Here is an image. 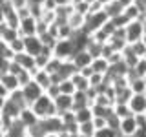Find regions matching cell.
<instances>
[{
	"label": "cell",
	"mask_w": 146,
	"mask_h": 137,
	"mask_svg": "<svg viewBox=\"0 0 146 137\" xmlns=\"http://www.w3.org/2000/svg\"><path fill=\"white\" fill-rule=\"evenodd\" d=\"M70 61L75 64L79 70H82V68H86V66H91V62H93V55H91L88 49H77Z\"/></svg>",
	"instance_id": "9"
},
{
	"label": "cell",
	"mask_w": 146,
	"mask_h": 137,
	"mask_svg": "<svg viewBox=\"0 0 146 137\" xmlns=\"http://www.w3.org/2000/svg\"><path fill=\"white\" fill-rule=\"evenodd\" d=\"M33 80H35L38 86H42V90H44V91L53 84V82H51V73L46 71V70H38V68H36V70L33 71Z\"/></svg>",
	"instance_id": "16"
},
{
	"label": "cell",
	"mask_w": 146,
	"mask_h": 137,
	"mask_svg": "<svg viewBox=\"0 0 146 137\" xmlns=\"http://www.w3.org/2000/svg\"><path fill=\"white\" fill-rule=\"evenodd\" d=\"M31 110L38 115V119H46V117H51V115H58L57 108H55V100L49 97L48 93L44 91V95H40L38 99L31 104Z\"/></svg>",
	"instance_id": "1"
},
{
	"label": "cell",
	"mask_w": 146,
	"mask_h": 137,
	"mask_svg": "<svg viewBox=\"0 0 146 137\" xmlns=\"http://www.w3.org/2000/svg\"><path fill=\"white\" fill-rule=\"evenodd\" d=\"M110 61L106 57H95L93 59V62H91V68H93V71L95 73H102V75H106L108 70H110Z\"/></svg>",
	"instance_id": "22"
},
{
	"label": "cell",
	"mask_w": 146,
	"mask_h": 137,
	"mask_svg": "<svg viewBox=\"0 0 146 137\" xmlns=\"http://www.w3.org/2000/svg\"><path fill=\"white\" fill-rule=\"evenodd\" d=\"M0 95H4V97H7V95H9V91L6 90V86L2 84V80H0Z\"/></svg>",
	"instance_id": "40"
},
{
	"label": "cell",
	"mask_w": 146,
	"mask_h": 137,
	"mask_svg": "<svg viewBox=\"0 0 146 137\" xmlns=\"http://www.w3.org/2000/svg\"><path fill=\"white\" fill-rule=\"evenodd\" d=\"M143 115H144V121H146V113H143Z\"/></svg>",
	"instance_id": "51"
},
{
	"label": "cell",
	"mask_w": 146,
	"mask_h": 137,
	"mask_svg": "<svg viewBox=\"0 0 146 137\" xmlns=\"http://www.w3.org/2000/svg\"><path fill=\"white\" fill-rule=\"evenodd\" d=\"M119 2H121L124 7H128V6H131V4H133V0H119Z\"/></svg>",
	"instance_id": "45"
},
{
	"label": "cell",
	"mask_w": 146,
	"mask_h": 137,
	"mask_svg": "<svg viewBox=\"0 0 146 137\" xmlns=\"http://www.w3.org/2000/svg\"><path fill=\"white\" fill-rule=\"evenodd\" d=\"M113 112H115L121 119L133 115V113H131V110H130V106H128V102H115V104H113Z\"/></svg>",
	"instance_id": "28"
},
{
	"label": "cell",
	"mask_w": 146,
	"mask_h": 137,
	"mask_svg": "<svg viewBox=\"0 0 146 137\" xmlns=\"http://www.w3.org/2000/svg\"><path fill=\"white\" fill-rule=\"evenodd\" d=\"M95 132H97V128H95L93 121L80 122V124H79V135L80 137H95Z\"/></svg>",
	"instance_id": "26"
},
{
	"label": "cell",
	"mask_w": 146,
	"mask_h": 137,
	"mask_svg": "<svg viewBox=\"0 0 146 137\" xmlns=\"http://www.w3.org/2000/svg\"><path fill=\"white\" fill-rule=\"evenodd\" d=\"M79 71H80V73H82L84 77H88V79H90V77H91V75L95 73V71H93V68H91V66H86V68H82V70H79Z\"/></svg>",
	"instance_id": "38"
},
{
	"label": "cell",
	"mask_w": 146,
	"mask_h": 137,
	"mask_svg": "<svg viewBox=\"0 0 146 137\" xmlns=\"http://www.w3.org/2000/svg\"><path fill=\"white\" fill-rule=\"evenodd\" d=\"M40 126H42L44 134H62L64 132V122L60 115H51V117H46L40 119Z\"/></svg>",
	"instance_id": "5"
},
{
	"label": "cell",
	"mask_w": 146,
	"mask_h": 137,
	"mask_svg": "<svg viewBox=\"0 0 146 137\" xmlns=\"http://www.w3.org/2000/svg\"><path fill=\"white\" fill-rule=\"evenodd\" d=\"M71 80H73V84H75L77 91H88L90 90V79H88V77H84L80 71H77L75 75L71 77Z\"/></svg>",
	"instance_id": "24"
},
{
	"label": "cell",
	"mask_w": 146,
	"mask_h": 137,
	"mask_svg": "<svg viewBox=\"0 0 146 137\" xmlns=\"http://www.w3.org/2000/svg\"><path fill=\"white\" fill-rule=\"evenodd\" d=\"M121 137H135V135H121Z\"/></svg>",
	"instance_id": "49"
},
{
	"label": "cell",
	"mask_w": 146,
	"mask_h": 137,
	"mask_svg": "<svg viewBox=\"0 0 146 137\" xmlns=\"http://www.w3.org/2000/svg\"><path fill=\"white\" fill-rule=\"evenodd\" d=\"M75 51H77V48H75V44H73L71 39L57 40V44H55V48H53V55L58 57V59H62V61H70Z\"/></svg>",
	"instance_id": "3"
},
{
	"label": "cell",
	"mask_w": 146,
	"mask_h": 137,
	"mask_svg": "<svg viewBox=\"0 0 146 137\" xmlns=\"http://www.w3.org/2000/svg\"><path fill=\"white\" fill-rule=\"evenodd\" d=\"M9 4H11L15 9H20V7H26L27 6V0H9Z\"/></svg>",
	"instance_id": "37"
},
{
	"label": "cell",
	"mask_w": 146,
	"mask_h": 137,
	"mask_svg": "<svg viewBox=\"0 0 146 137\" xmlns=\"http://www.w3.org/2000/svg\"><path fill=\"white\" fill-rule=\"evenodd\" d=\"M4 130H6V121H4L2 112H0V132H4Z\"/></svg>",
	"instance_id": "41"
},
{
	"label": "cell",
	"mask_w": 146,
	"mask_h": 137,
	"mask_svg": "<svg viewBox=\"0 0 146 137\" xmlns=\"http://www.w3.org/2000/svg\"><path fill=\"white\" fill-rule=\"evenodd\" d=\"M57 2V6H68V4H71V0H55Z\"/></svg>",
	"instance_id": "43"
},
{
	"label": "cell",
	"mask_w": 146,
	"mask_h": 137,
	"mask_svg": "<svg viewBox=\"0 0 146 137\" xmlns=\"http://www.w3.org/2000/svg\"><path fill=\"white\" fill-rule=\"evenodd\" d=\"M26 137H29V135H26Z\"/></svg>",
	"instance_id": "53"
},
{
	"label": "cell",
	"mask_w": 146,
	"mask_h": 137,
	"mask_svg": "<svg viewBox=\"0 0 146 137\" xmlns=\"http://www.w3.org/2000/svg\"><path fill=\"white\" fill-rule=\"evenodd\" d=\"M22 93H24V97L27 100V104H33L36 99L40 97V95H44V90H42V86H38L35 80H29L27 84L22 86Z\"/></svg>",
	"instance_id": "6"
},
{
	"label": "cell",
	"mask_w": 146,
	"mask_h": 137,
	"mask_svg": "<svg viewBox=\"0 0 146 137\" xmlns=\"http://www.w3.org/2000/svg\"><path fill=\"white\" fill-rule=\"evenodd\" d=\"M128 75H135V77H146V59L141 57L139 61H137V64L133 68L130 70V73Z\"/></svg>",
	"instance_id": "27"
},
{
	"label": "cell",
	"mask_w": 146,
	"mask_h": 137,
	"mask_svg": "<svg viewBox=\"0 0 146 137\" xmlns=\"http://www.w3.org/2000/svg\"><path fill=\"white\" fill-rule=\"evenodd\" d=\"M36 26H38V18H35L33 15L26 17L20 20V27H18V31H20L22 37H29V35H36Z\"/></svg>",
	"instance_id": "10"
},
{
	"label": "cell",
	"mask_w": 146,
	"mask_h": 137,
	"mask_svg": "<svg viewBox=\"0 0 146 137\" xmlns=\"http://www.w3.org/2000/svg\"><path fill=\"white\" fill-rule=\"evenodd\" d=\"M79 2H82V0H71V4L75 6V4H79Z\"/></svg>",
	"instance_id": "48"
},
{
	"label": "cell",
	"mask_w": 146,
	"mask_h": 137,
	"mask_svg": "<svg viewBox=\"0 0 146 137\" xmlns=\"http://www.w3.org/2000/svg\"><path fill=\"white\" fill-rule=\"evenodd\" d=\"M26 135H27V128L22 124L18 119H15V121L6 128V132H4V137H26Z\"/></svg>",
	"instance_id": "14"
},
{
	"label": "cell",
	"mask_w": 146,
	"mask_h": 137,
	"mask_svg": "<svg viewBox=\"0 0 146 137\" xmlns=\"http://www.w3.org/2000/svg\"><path fill=\"white\" fill-rule=\"evenodd\" d=\"M46 93L49 95L51 99H57L58 95H60V90H58V84H51L48 90H46Z\"/></svg>",
	"instance_id": "35"
},
{
	"label": "cell",
	"mask_w": 146,
	"mask_h": 137,
	"mask_svg": "<svg viewBox=\"0 0 146 137\" xmlns=\"http://www.w3.org/2000/svg\"><path fill=\"white\" fill-rule=\"evenodd\" d=\"M104 11L108 13L110 18H115L119 15H122V11H124V6H122L119 0H111V2H108L106 6H104Z\"/></svg>",
	"instance_id": "23"
},
{
	"label": "cell",
	"mask_w": 146,
	"mask_h": 137,
	"mask_svg": "<svg viewBox=\"0 0 146 137\" xmlns=\"http://www.w3.org/2000/svg\"><path fill=\"white\" fill-rule=\"evenodd\" d=\"M0 80H2V84L6 86V90L9 91V93L20 88L18 77H17V75H13V73H4V75H0Z\"/></svg>",
	"instance_id": "20"
},
{
	"label": "cell",
	"mask_w": 146,
	"mask_h": 137,
	"mask_svg": "<svg viewBox=\"0 0 146 137\" xmlns=\"http://www.w3.org/2000/svg\"><path fill=\"white\" fill-rule=\"evenodd\" d=\"M20 112H22V108L18 106V104H15L11 99L7 97V100H6V106H4V110H2L4 117H6V119H11V121H15V119H18Z\"/></svg>",
	"instance_id": "19"
},
{
	"label": "cell",
	"mask_w": 146,
	"mask_h": 137,
	"mask_svg": "<svg viewBox=\"0 0 146 137\" xmlns=\"http://www.w3.org/2000/svg\"><path fill=\"white\" fill-rule=\"evenodd\" d=\"M124 33H126L128 44H133V42H137V40H143V35H144V24H143V20H131V22H128V26L124 27Z\"/></svg>",
	"instance_id": "4"
},
{
	"label": "cell",
	"mask_w": 146,
	"mask_h": 137,
	"mask_svg": "<svg viewBox=\"0 0 146 137\" xmlns=\"http://www.w3.org/2000/svg\"><path fill=\"white\" fill-rule=\"evenodd\" d=\"M137 128H139V122H137V117L135 115L121 119V126H119L121 135H135Z\"/></svg>",
	"instance_id": "13"
},
{
	"label": "cell",
	"mask_w": 146,
	"mask_h": 137,
	"mask_svg": "<svg viewBox=\"0 0 146 137\" xmlns=\"http://www.w3.org/2000/svg\"><path fill=\"white\" fill-rule=\"evenodd\" d=\"M93 124H95L97 130H100V128L108 126V119L106 117H93Z\"/></svg>",
	"instance_id": "36"
},
{
	"label": "cell",
	"mask_w": 146,
	"mask_h": 137,
	"mask_svg": "<svg viewBox=\"0 0 146 137\" xmlns=\"http://www.w3.org/2000/svg\"><path fill=\"white\" fill-rule=\"evenodd\" d=\"M6 100H7V97H4V95H0V112L4 110V106H6Z\"/></svg>",
	"instance_id": "42"
},
{
	"label": "cell",
	"mask_w": 146,
	"mask_h": 137,
	"mask_svg": "<svg viewBox=\"0 0 146 137\" xmlns=\"http://www.w3.org/2000/svg\"><path fill=\"white\" fill-rule=\"evenodd\" d=\"M44 49V44L42 40H40L38 35H29V37H24V51L36 57L40 51Z\"/></svg>",
	"instance_id": "7"
},
{
	"label": "cell",
	"mask_w": 146,
	"mask_h": 137,
	"mask_svg": "<svg viewBox=\"0 0 146 137\" xmlns=\"http://www.w3.org/2000/svg\"><path fill=\"white\" fill-rule=\"evenodd\" d=\"M133 4H135V6H137V7H139L141 11H143L144 15H146V0H133Z\"/></svg>",
	"instance_id": "39"
},
{
	"label": "cell",
	"mask_w": 146,
	"mask_h": 137,
	"mask_svg": "<svg viewBox=\"0 0 146 137\" xmlns=\"http://www.w3.org/2000/svg\"><path fill=\"white\" fill-rule=\"evenodd\" d=\"M13 59H15V61L20 64L22 68H24V70H29V71H35L36 70V62H35V57H33V55L22 51V53H17Z\"/></svg>",
	"instance_id": "15"
},
{
	"label": "cell",
	"mask_w": 146,
	"mask_h": 137,
	"mask_svg": "<svg viewBox=\"0 0 146 137\" xmlns=\"http://www.w3.org/2000/svg\"><path fill=\"white\" fill-rule=\"evenodd\" d=\"M6 22V13H4V7H0V24Z\"/></svg>",
	"instance_id": "44"
},
{
	"label": "cell",
	"mask_w": 146,
	"mask_h": 137,
	"mask_svg": "<svg viewBox=\"0 0 146 137\" xmlns=\"http://www.w3.org/2000/svg\"><path fill=\"white\" fill-rule=\"evenodd\" d=\"M144 59H146V51H144Z\"/></svg>",
	"instance_id": "52"
},
{
	"label": "cell",
	"mask_w": 146,
	"mask_h": 137,
	"mask_svg": "<svg viewBox=\"0 0 146 137\" xmlns=\"http://www.w3.org/2000/svg\"><path fill=\"white\" fill-rule=\"evenodd\" d=\"M18 121H20L22 124H24L27 130H29V128H33V126L38 124L40 119H38V115H36L33 110H31V106H26V108L20 112V115H18Z\"/></svg>",
	"instance_id": "11"
},
{
	"label": "cell",
	"mask_w": 146,
	"mask_h": 137,
	"mask_svg": "<svg viewBox=\"0 0 146 137\" xmlns=\"http://www.w3.org/2000/svg\"><path fill=\"white\" fill-rule=\"evenodd\" d=\"M55 100V108H57V113L62 115L66 112H71L73 110V95H66V93H60Z\"/></svg>",
	"instance_id": "12"
},
{
	"label": "cell",
	"mask_w": 146,
	"mask_h": 137,
	"mask_svg": "<svg viewBox=\"0 0 146 137\" xmlns=\"http://www.w3.org/2000/svg\"><path fill=\"white\" fill-rule=\"evenodd\" d=\"M128 82H130V90L133 93H146V77L128 75Z\"/></svg>",
	"instance_id": "18"
},
{
	"label": "cell",
	"mask_w": 146,
	"mask_h": 137,
	"mask_svg": "<svg viewBox=\"0 0 146 137\" xmlns=\"http://www.w3.org/2000/svg\"><path fill=\"white\" fill-rule=\"evenodd\" d=\"M128 106H130L133 115H143V113H146V93H133L131 99L128 100Z\"/></svg>",
	"instance_id": "8"
},
{
	"label": "cell",
	"mask_w": 146,
	"mask_h": 137,
	"mask_svg": "<svg viewBox=\"0 0 146 137\" xmlns=\"http://www.w3.org/2000/svg\"><path fill=\"white\" fill-rule=\"evenodd\" d=\"M75 119L77 122H90L93 121V110H91V106H84V108H79L75 110Z\"/></svg>",
	"instance_id": "25"
},
{
	"label": "cell",
	"mask_w": 146,
	"mask_h": 137,
	"mask_svg": "<svg viewBox=\"0 0 146 137\" xmlns=\"http://www.w3.org/2000/svg\"><path fill=\"white\" fill-rule=\"evenodd\" d=\"M9 62H11V59H7V57H4V55H0V75L7 73V70H9Z\"/></svg>",
	"instance_id": "34"
},
{
	"label": "cell",
	"mask_w": 146,
	"mask_h": 137,
	"mask_svg": "<svg viewBox=\"0 0 146 137\" xmlns=\"http://www.w3.org/2000/svg\"><path fill=\"white\" fill-rule=\"evenodd\" d=\"M6 4H7V0H0V7H4Z\"/></svg>",
	"instance_id": "47"
},
{
	"label": "cell",
	"mask_w": 146,
	"mask_h": 137,
	"mask_svg": "<svg viewBox=\"0 0 146 137\" xmlns=\"http://www.w3.org/2000/svg\"><path fill=\"white\" fill-rule=\"evenodd\" d=\"M86 2H90V4H91V2H95V0H86Z\"/></svg>",
	"instance_id": "50"
},
{
	"label": "cell",
	"mask_w": 146,
	"mask_h": 137,
	"mask_svg": "<svg viewBox=\"0 0 146 137\" xmlns=\"http://www.w3.org/2000/svg\"><path fill=\"white\" fill-rule=\"evenodd\" d=\"M119 135H121V132L111 128V126H104V128L95 132V137H119Z\"/></svg>",
	"instance_id": "30"
},
{
	"label": "cell",
	"mask_w": 146,
	"mask_h": 137,
	"mask_svg": "<svg viewBox=\"0 0 146 137\" xmlns=\"http://www.w3.org/2000/svg\"><path fill=\"white\" fill-rule=\"evenodd\" d=\"M79 71V68L75 66L71 61H62V64H60V70L57 71V75L60 77V79L64 80V79H71L75 73Z\"/></svg>",
	"instance_id": "17"
},
{
	"label": "cell",
	"mask_w": 146,
	"mask_h": 137,
	"mask_svg": "<svg viewBox=\"0 0 146 137\" xmlns=\"http://www.w3.org/2000/svg\"><path fill=\"white\" fill-rule=\"evenodd\" d=\"M130 48H131V51H133L137 57H144V51H146V42L144 40H137V42L130 44Z\"/></svg>",
	"instance_id": "32"
},
{
	"label": "cell",
	"mask_w": 146,
	"mask_h": 137,
	"mask_svg": "<svg viewBox=\"0 0 146 137\" xmlns=\"http://www.w3.org/2000/svg\"><path fill=\"white\" fill-rule=\"evenodd\" d=\"M84 106H91V100L88 97L86 91H75L73 93V112L79 108H84Z\"/></svg>",
	"instance_id": "21"
},
{
	"label": "cell",
	"mask_w": 146,
	"mask_h": 137,
	"mask_svg": "<svg viewBox=\"0 0 146 137\" xmlns=\"http://www.w3.org/2000/svg\"><path fill=\"white\" fill-rule=\"evenodd\" d=\"M95 2H99V4H100V6H102V7H104V6H106V4H108V2H111V0H95Z\"/></svg>",
	"instance_id": "46"
},
{
	"label": "cell",
	"mask_w": 146,
	"mask_h": 137,
	"mask_svg": "<svg viewBox=\"0 0 146 137\" xmlns=\"http://www.w3.org/2000/svg\"><path fill=\"white\" fill-rule=\"evenodd\" d=\"M58 90H60V93H66V95H73L77 91V88H75V84H73L71 79L60 80V82H58Z\"/></svg>",
	"instance_id": "29"
},
{
	"label": "cell",
	"mask_w": 146,
	"mask_h": 137,
	"mask_svg": "<svg viewBox=\"0 0 146 137\" xmlns=\"http://www.w3.org/2000/svg\"><path fill=\"white\" fill-rule=\"evenodd\" d=\"M60 64H62V59H58V57H55V55H53L51 61L48 62V66H46L44 70H46V71H49V73L53 75V73H57L58 70H60Z\"/></svg>",
	"instance_id": "31"
},
{
	"label": "cell",
	"mask_w": 146,
	"mask_h": 137,
	"mask_svg": "<svg viewBox=\"0 0 146 137\" xmlns=\"http://www.w3.org/2000/svg\"><path fill=\"white\" fill-rule=\"evenodd\" d=\"M108 20H110V17H108V13L104 11V9L95 11V13H90V15H86V24H84V27H82V31L88 33V35H93L95 31H99Z\"/></svg>",
	"instance_id": "2"
},
{
	"label": "cell",
	"mask_w": 146,
	"mask_h": 137,
	"mask_svg": "<svg viewBox=\"0 0 146 137\" xmlns=\"http://www.w3.org/2000/svg\"><path fill=\"white\" fill-rule=\"evenodd\" d=\"M9 48H11L13 55L22 53V51H24V37H18V39L13 40V42H9Z\"/></svg>",
	"instance_id": "33"
}]
</instances>
